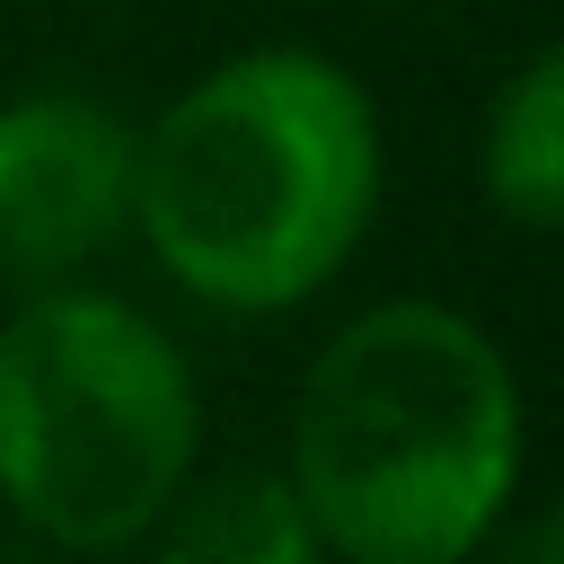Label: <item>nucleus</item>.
<instances>
[{"mask_svg": "<svg viewBox=\"0 0 564 564\" xmlns=\"http://www.w3.org/2000/svg\"><path fill=\"white\" fill-rule=\"evenodd\" d=\"M529 414L502 344L449 300H379L326 335L291 397V494L317 555L458 564L502 538Z\"/></svg>", "mask_w": 564, "mask_h": 564, "instance_id": "obj_2", "label": "nucleus"}, {"mask_svg": "<svg viewBox=\"0 0 564 564\" xmlns=\"http://www.w3.org/2000/svg\"><path fill=\"white\" fill-rule=\"evenodd\" d=\"M18 546H26V538H18V529H9V538H0V555H18Z\"/></svg>", "mask_w": 564, "mask_h": 564, "instance_id": "obj_7", "label": "nucleus"}, {"mask_svg": "<svg viewBox=\"0 0 564 564\" xmlns=\"http://www.w3.org/2000/svg\"><path fill=\"white\" fill-rule=\"evenodd\" d=\"M203 449L194 361L115 291L26 282L0 317V511L26 546L123 555Z\"/></svg>", "mask_w": 564, "mask_h": 564, "instance_id": "obj_3", "label": "nucleus"}, {"mask_svg": "<svg viewBox=\"0 0 564 564\" xmlns=\"http://www.w3.org/2000/svg\"><path fill=\"white\" fill-rule=\"evenodd\" d=\"M476 176H485V194L511 229H555L564 220V53L555 44H538L502 79V97L485 106Z\"/></svg>", "mask_w": 564, "mask_h": 564, "instance_id": "obj_6", "label": "nucleus"}, {"mask_svg": "<svg viewBox=\"0 0 564 564\" xmlns=\"http://www.w3.org/2000/svg\"><path fill=\"white\" fill-rule=\"evenodd\" d=\"M150 538L176 564H317V529L282 467H229L203 485L185 476Z\"/></svg>", "mask_w": 564, "mask_h": 564, "instance_id": "obj_5", "label": "nucleus"}, {"mask_svg": "<svg viewBox=\"0 0 564 564\" xmlns=\"http://www.w3.org/2000/svg\"><path fill=\"white\" fill-rule=\"evenodd\" d=\"M141 132L79 88H26L0 106V273L62 282L132 229Z\"/></svg>", "mask_w": 564, "mask_h": 564, "instance_id": "obj_4", "label": "nucleus"}, {"mask_svg": "<svg viewBox=\"0 0 564 564\" xmlns=\"http://www.w3.org/2000/svg\"><path fill=\"white\" fill-rule=\"evenodd\" d=\"M379 106L317 44H247L159 106L132 150V229L229 317L317 300L379 220Z\"/></svg>", "mask_w": 564, "mask_h": 564, "instance_id": "obj_1", "label": "nucleus"}]
</instances>
